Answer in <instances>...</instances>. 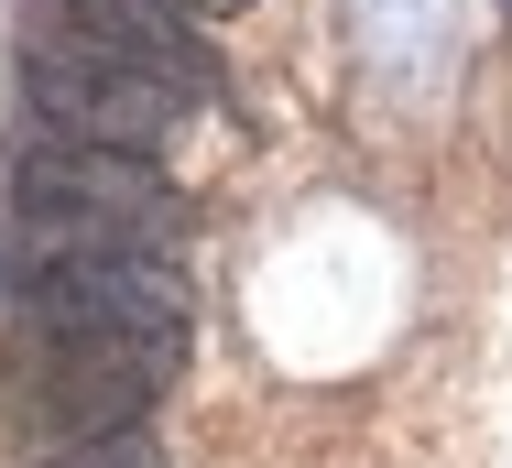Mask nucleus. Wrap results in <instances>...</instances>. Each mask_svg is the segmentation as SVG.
I'll list each match as a JSON object with an SVG mask.
<instances>
[{
	"mask_svg": "<svg viewBox=\"0 0 512 468\" xmlns=\"http://www.w3.org/2000/svg\"><path fill=\"white\" fill-rule=\"evenodd\" d=\"M186 11H197V22H207V11H240V0H186Z\"/></svg>",
	"mask_w": 512,
	"mask_h": 468,
	"instance_id": "nucleus-7",
	"label": "nucleus"
},
{
	"mask_svg": "<svg viewBox=\"0 0 512 468\" xmlns=\"http://www.w3.org/2000/svg\"><path fill=\"white\" fill-rule=\"evenodd\" d=\"M164 381H175V349L11 316V403H22L55 447H88V436H142V414L164 403Z\"/></svg>",
	"mask_w": 512,
	"mask_h": 468,
	"instance_id": "nucleus-2",
	"label": "nucleus"
},
{
	"mask_svg": "<svg viewBox=\"0 0 512 468\" xmlns=\"http://www.w3.org/2000/svg\"><path fill=\"white\" fill-rule=\"evenodd\" d=\"M22 316L88 327V338H142V349L186 360V283L164 273V251H33Z\"/></svg>",
	"mask_w": 512,
	"mask_h": 468,
	"instance_id": "nucleus-4",
	"label": "nucleus"
},
{
	"mask_svg": "<svg viewBox=\"0 0 512 468\" xmlns=\"http://www.w3.org/2000/svg\"><path fill=\"white\" fill-rule=\"evenodd\" d=\"M55 22L66 33H88V44H120V55H142L153 77H175L186 98L218 88V66H207V33L186 0H55Z\"/></svg>",
	"mask_w": 512,
	"mask_h": 468,
	"instance_id": "nucleus-5",
	"label": "nucleus"
},
{
	"mask_svg": "<svg viewBox=\"0 0 512 468\" xmlns=\"http://www.w3.org/2000/svg\"><path fill=\"white\" fill-rule=\"evenodd\" d=\"M22 98H33L44 142H99V153H164V142L186 131V109H197L175 77H153L142 55L88 44V33H66V22L33 33V55H22Z\"/></svg>",
	"mask_w": 512,
	"mask_h": 468,
	"instance_id": "nucleus-3",
	"label": "nucleus"
},
{
	"mask_svg": "<svg viewBox=\"0 0 512 468\" xmlns=\"http://www.w3.org/2000/svg\"><path fill=\"white\" fill-rule=\"evenodd\" d=\"M44 468H164V458H153L142 436H88V447H55Z\"/></svg>",
	"mask_w": 512,
	"mask_h": 468,
	"instance_id": "nucleus-6",
	"label": "nucleus"
},
{
	"mask_svg": "<svg viewBox=\"0 0 512 468\" xmlns=\"http://www.w3.org/2000/svg\"><path fill=\"white\" fill-rule=\"evenodd\" d=\"M22 240L33 251H164L186 240V196L153 175V153H99V142H33L22 175Z\"/></svg>",
	"mask_w": 512,
	"mask_h": 468,
	"instance_id": "nucleus-1",
	"label": "nucleus"
}]
</instances>
